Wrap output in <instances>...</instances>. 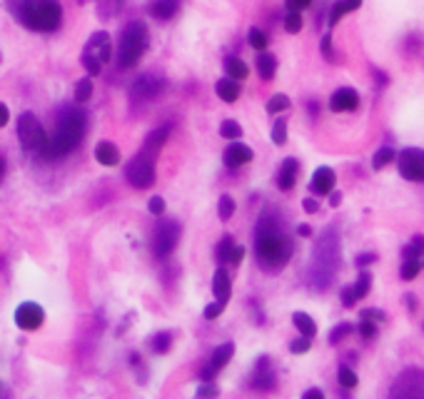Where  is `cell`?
Instances as JSON below:
<instances>
[{
	"mask_svg": "<svg viewBox=\"0 0 424 399\" xmlns=\"http://www.w3.org/2000/svg\"><path fill=\"white\" fill-rule=\"evenodd\" d=\"M45 322V310L40 304L35 302H23L18 310H15V324L25 332H35L38 327H43Z\"/></svg>",
	"mask_w": 424,
	"mask_h": 399,
	"instance_id": "cell-14",
	"label": "cell"
},
{
	"mask_svg": "<svg viewBox=\"0 0 424 399\" xmlns=\"http://www.w3.org/2000/svg\"><path fill=\"white\" fill-rule=\"evenodd\" d=\"M180 10V0H152L148 13L155 18V21H170L175 18Z\"/></svg>",
	"mask_w": 424,
	"mask_h": 399,
	"instance_id": "cell-22",
	"label": "cell"
},
{
	"mask_svg": "<svg viewBox=\"0 0 424 399\" xmlns=\"http://www.w3.org/2000/svg\"><path fill=\"white\" fill-rule=\"evenodd\" d=\"M180 240V222L175 220H163L152 232V255L158 260H165V257L172 255V250L178 247Z\"/></svg>",
	"mask_w": 424,
	"mask_h": 399,
	"instance_id": "cell-10",
	"label": "cell"
},
{
	"mask_svg": "<svg viewBox=\"0 0 424 399\" xmlns=\"http://www.w3.org/2000/svg\"><path fill=\"white\" fill-rule=\"evenodd\" d=\"M322 53H325V58L332 60V56H335V50H332V35H325V38H322Z\"/></svg>",
	"mask_w": 424,
	"mask_h": 399,
	"instance_id": "cell-52",
	"label": "cell"
},
{
	"mask_svg": "<svg viewBox=\"0 0 424 399\" xmlns=\"http://www.w3.org/2000/svg\"><path fill=\"white\" fill-rule=\"evenodd\" d=\"M3 175H5V158L0 155V180H3Z\"/></svg>",
	"mask_w": 424,
	"mask_h": 399,
	"instance_id": "cell-61",
	"label": "cell"
},
{
	"mask_svg": "<svg viewBox=\"0 0 424 399\" xmlns=\"http://www.w3.org/2000/svg\"><path fill=\"white\" fill-rule=\"evenodd\" d=\"M155 158H158V152H150V150H140L135 158L128 162L125 167V178L130 182L132 187L137 190H148V187L155 185Z\"/></svg>",
	"mask_w": 424,
	"mask_h": 399,
	"instance_id": "cell-7",
	"label": "cell"
},
{
	"mask_svg": "<svg viewBox=\"0 0 424 399\" xmlns=\"http://www.w3.org/2000/svg\"><path fill=\"white\" fill-rule=\"evenodd\" d=\"M424 257V234H414L410 245H404L402 260H419Z\"/></svg>",
	"mask_w": 424,
	"mask_h": 399,
	"instance_id": "cell-30",
	"label": "cell"
},
{
	"mask_svg": "<svg viewBox=\"0 0 424 399\" xmlns=\"http://www.w3.org/2000/svg\"><path fill=\"white\" fill-rule=\"evenodd\" d=\"M285 110H290V97L287 95H274L270 103H267V112L270 115H280V112H285Z\"/></svg>",
	"mask_w": 424,
	"mask_h": 399,
	"instance_id": "cell-36",
	"label": "cell"
},
{
	"mask_svg": "<svg viewBox=\"0 0 424 399\" xmlns=\"http://www.w3.org/2000/svg\"><path fill=\"white\" fill-rule=\"evenodd\" d=\"M150 45L148 25L143 21H132L120 35V48H117V65L120 68H135L137 60L145 56V50Z\"/></svg>",
	"mask_w": 424,
	"mask_h": 399,
	"instance_id": "cell-5",
	"label": "cell"
},
{
	"mask_svg": "<svg viewBox=\"0 0 424 399\" xmlns=\"http://www.w3.org/2000/svg\"><path fill=\"white\" fill-rule=\"evenodd\" d=\"M397 170L410 182H424V150L422 147H404L397 155Z\"/></svg>",
	"mask_w": 424,
	"mask_h": 399,
	"instance_id": "cell-11",
	"label": "cell"
},
{
	"mask_svg": "<svg viewBox=\"0 0 424 399\" xmlns=\"http://www.w3.org/2000/svg\"><path fill=\"white\" fill-rule=\"evenodd\" d=\"M352 332H355V327H352V324H347V322H344V324H337L335 330L329 332V344H340L344 337H349Z\"/></svg>",
	"mask_w": 424,
	"mask_h": 399,
	"instance_id": "cell-40",
	"label": "cell"
},
{
	"mask_svg": "<svg viewBox=\"0 0 424 399\" xmlns=\"http://www.w3.org/2000/svg\"><path fill=\"white\" fill-rule=\"evenodd\" d=\"M225 70H227V77L230 80H247L250 75V68L245 65V60H239V58H227L225 60Z\"/></svg>",
	"mask_w": 424,
	"mask_h": 399,
	"instance_id": "cell-29",
	"label": "cell"
},
{
	"mask_svg": "<svg viewBox=\"0 0 424 399\" xmlns=\"http://www.w3.org/2000/svg\"><path fill=\"white\" fill-rule=\"evenodd\" d=\"M404 304H407V310H417V297L414 295H404Z\"/></svg>",
	"mask_w": 424,
	"mask_h": 399,
	"instance_id": "cell-58",
	"label": "cell"
},
{
	"mask_svg": "<svg viewBox=\"0 0 424 399\" xmlns=\"http://www.w3.org/2000/svg\"><path fill=\"white\" fill-rule=\"evenodd\" d=\"M302 399H325V392L317 389V387H312V389H307V392L302 394Z\"/></svg>",
	"mask_w": 424,
	"mask_h": 399,
	"instance_id": "cell-56",
	"label": "cell"
},
{
	"mask_svg": "<svg viewBox=\"0 0 424 399\" xmlns=\"http://www.w3.org/2000/svg\"><path fill=\"white\" fill-rule=\"evenodd\" d=\"M0 399H10V389L3 382H0Z\"/></svg>",
	"mask_w": 424,
	"mask_h": 399,
	"instance_id": "cell-60",
	"label": "cell"
},
{
	"mask_svg": "<svg viewBox=\"0 0 424 399\" xmlns=\"http://www.w3.org/2000/svg\"><path fill=\"white\" fill-rule=\"evenodd\" d=\"M297 172H300V162L294 158H287L285 162H282V167H280V172H277V187L280 190H292L294 187V182H297Z\"/></svg>",
	"mask_w": 424,
	"mask_h": 399,
	"instance_id": "cell-21",
	"label": "cell"
},
{
	"mask_svg": "<svg viewBox=\"0 0 424 399\" xmlns=\"http://www.w3.org/2000/svg\"><path fill=\"white\" fill-rule=\"evenodd\" d=\"M360 319H370V322H384V319H387V315H384L382 310H377V307H364V310L360 312Z\"/></svg>",
	"mask_w": 424,
	"mask_h": 399,
	"instance_id": "cell-47",
	"label": "cell"
},
{
	"mask_svg": "<svg viewBox=\"0 0 424 399\" xmlns=\"http://www.w3.org/2000/svg\"><path fill=\"white\" fill-rule=\"evenodd\" d=\"M18 138H21L23 150L33 152L38 158H48V135L45 128L40 125V120L33 112H23L18 117Z\"/></svg>",
	"mask_w": 424,
	"mask_h": 399,
	"instance_id": "cell-6",
	"label": "cell"
},
{
	"mask_svg": "<svg viewBox=\"0 0 424 399\" xmlns=\"http://www.w3.org/2000/svg\"><path fill=\"white\" fill-rule=\"evenodd\" d=\"M212 295H215V302L227 307L230 297H233V280H230V272L225 267H220L212 277Z\"/></svg>",
	"mask_w": 424,
	"mask_h": 399,
	"instance_id": "cell-18",
	"label": "cell"
},
{
	"mask_svg": "<svg viewBox=\"0 0 424 399\" xmlns=\"http://www.w3.org/2000/svg\"><path fill=\"white\" fill-rule=\"evenodd\" d=\"M337 185V175L332 167H317L315 175H312V182H309V190L315 195H329L332 190H335Z\"/></svg>",
	"mask_w": 424,
	"mask_h": 399,
	"instance_id": "cell-19",
	"label": "cell"
},
{
	"mask_svg": "<svg viewBox=\"0 0 424 399\" xmlns=\"http://www.w3.org/2000/svg\"><path fill=\"white\" fill-rule=\"evenodd\" d=\"M148 210H150V215H155V217H163L165 215V200L163 197H152L150 202H148Z\"/></svg>",
	"mask_w": 424,
	"mask_h": 399,
	"instance_id": "cell-48",
	"label": "cell"
},
{
	"mask_svg": "<svg viewBox=\"0 0 424 399\" xmlns=\"http://www.w3.org/2000/svg\"><path fill=\"white\" fill-rule=\"evenodd\" d=\"M250 387L257 389V392H272L277 387V372H274L270 357L257 359V365H255L252 374H250Z\"/></svg>",
	"mask_w": 424,
	"mask_h": 399,
	"instance_id": "cell-12",
	"label": "cell"
},
{
	"mask_svg": "<svg viewBox=\"0 0 424 399\" xmlns=\"http://www.w3.org/2000/svg\"><path fill=\"white\" fill-rule=\"evenodd\" d=\"M217 215H220V220H230L235 215V200L230 197V195H222L217 202Z\"/></svg>",
	"mask_w": 424,
	"mask_h": 399,
	"instance_id": "cell-37",
	"label": "cell"
},
{
	"mask_svg": "<svg viewBox=\"0 0 424 399\" xmlns=\"http://www.w3.org/2000/svg\"><path fill=\"white\" fill-rule=\"evenodd\" d=\"M242 260H245V247H239V245H233V252H230V262H233V265H239Z\"/></svg>",
	"mask_w": 424,
	"mask_h": 399,
	"instance_id": "cell-51",
	"label": "cell"
},
{
	"mask_svg": "<svg viewBox=\"0 0 424 399\" xmlns=\"http://www.w3.org/2000/svg\"><path fill=\"white\" fill-rule=\"evenodd\" d=\"M362 5V0H337L335 5H332V10H329V28H335L337 23L342 21L344 15L352 13V10H357V8Z\"/></svg>",
	"mask_w": 424,
	"mask_h": 399,
	"instance_id": "cell-24",
	"label": "cell"
},
{
	"mask_svg": "<svg viewBox=\"0 0 424 399\" xmlns=\"http://www.w3.org/2000/svg\"><path fill=\"white\" fill-rule=\"evenodd\" d=\"M419 269H422V260H404L402 269H399V277H402L404 282H412V280H417Z\"/></svg>",
	"mask_w": 424,
	"mask_h": 399,
	"instance_id": "cell-33",
	"label": "cell"
},
{
	"mask_svg": "<svg viewBox=\"0 0 424 399\" xmlns=\"http://www.w3.org/2000/svg\"><path fill=\"white\" fill-rule=\"evenodd\" d=\"M272 143L274 145H285L287 143V120H274L272 125Z\"/></svg>",
	"mask_w": 424,
	"mask_h": 399,
	"instance_id": "cell-38",
	"label": "cell"
},
{
	"mask_svg": "<svg viewBox=\"0 0 424 399\" xmlns=\"http://www.w3.org/2000/svg\"><path fill=\"white\" fill-rule=\"evenodd\" d=\"M222 310H225V304H220V302H212V304H207L205 307V319H217L220 315H222Z\"/></svg>",
	"mask_w": 424,
	"mask_h": 399,
	"instance_id": "cell-49",
	"label": "cell"
},
{
	"mask_svg": "<svg viewBox=\"0 0 424 399\" xmlns=\"http://www.w3.org/2000/svg\"><path fill=\"white\" fill-rule=\"evenodd\" d=\"M82 135H85V117H82V112H78L75 108L62 110L60 123L55 128V135L48 140V160L70 155L80 145Z\"/></svg>",
	"mask_w": 424,
	"mask_h": 399,
	"instance_id": "cell-4",
	"label": "cell"
},
{
	"mask_svg": "<svg viewBox=\"0 0 424 399\" xmlns=\"http://www.w3.org/2000/svg\"><path fill=\"white\" fill-rule=\"evenodd\" d=\"M294 252L292 240L287 237V232L282 230L280 220L272 213H265L257 222L255 230V255L260 267L267 272H277L290 262Z\"/></svg>",
	"mask_w": 424,
	"mask_h": 399,
	"instance_id": "cell-1",
	"label": "cell"
},
{
	"mask_svg": "<svg viewBox=\"0 0 424 399\" xmlns=\"http://www.w3.org/2000/svg\"><path fill=\"white\" fill-rule=\"evenodd\" d=\"M8 10L35 33H53L62 23V8L58 0H8Z\"/></svg>",
	"mask_w": 424,
	"mask_h": 399,
	"instance_id": "cell-2",
	"label": "cell"
},
{
	"mask_svg": "<svg viewBox=\"0 0 424 399\" xmlns=\"http://www.w3.org/2000/svg\"><path fill=\"white\" fill-rule=\"evenodd\" d=\"M10 123V110H8V105L0 103V128H5Z\"/></svg>",
	"mask_w": 424,
	"mask_h": 399,
	"instance_id": "cell-55",
	"label": "cell"
},
{
	"mask_svg": "<svg viewBox=\"0 0 424 399\" xmlns=\"http://www.w3.org/2000/svg\"><path fill=\"white\" fill-rule=\"evenodd\" d=\"M329 205H332V207L342 205V193H335V190H332V193H329Z\"/></svg>",
	"mask_w": 424,
	"mask_h": 399,
	"instance_id": "cell-57",
	"label": "cell"
},
{
	"mask_svg": "<svg viewBox=\"0 0 424 399\" xmlns=\"http://www.w3.org/2000/svg\"><path fill=\"white\" fill-rule=\"evenodd\" d=\"M170 344H172L170 332H158V335H152L150 337V350L155 352V354H165V352L170 350Z\"/></svg>",
	"mask_w": 424,
	"mask_h": 399,
	"instance_id": "cell-32",
	"label": "cell"
},
{
	"mask_svg": "<svg viewBox=\"0 0 424 399\" xmlns=\"http://www.w3.org/2000/svg\"><path fill=\"white\" fill-rule=\"evenodd\" d=\"M285 30H287L290 35L300 33V30H302V15L294 13V10H290L287 18H285Z\"/></svg>",
	"mask_w": 424,
	"mask_h": 399,
	"instance_id": "cell-44",
	"label": "cell"
},
{
	"mask_svg": "<svg viewBox=\"0 0 424 399\" xmlns=\"http://www.w3.org/2000/svg\"><path fill=\"white\" fill-rule=\"evenodd\" d=\"M370 287H372V275L370 272H362V275L357 277L355 285H347V287L342 289V304L344 307H355L360 300H364V297L370 295Z\"/></svg>",
	"mask_w": 424,
	"mask_h": 399,
	"instance_id": "cell-16",
	"label": "cell"
},
{
	"mask_svg": "<svg viewBox=\"0 0 424 399\" xmlns=\"http://www.w3.org/2000/svg\"><path fill=\"white\" fill-rule=\"evenodd\" d=\"M198 399H217L220 397V389L215 382H200L198 387V394H195Z\"/></svg>",
	"mask_w": 424,
	"mask_h": 399,
	"instance_id": "cell-42",
	"label": "cell"
},
{
	"mask_svg": "<svg viewBox=\"0 0 424 399\" xmlns=\"http://www.w3.org/2000/svg\"><path fill=\"white\" fill-rule=\"evenodd\" d=\"M337 382H340V387H344V389H355L357 387V374L352 367L342 365L340 370H337Z\"/></svg>",
	"mask_w": 424,
	"mask_h": 399,
	"instance_id": "cell-34",
	"label": "cell"
},
{
	"mask_svg": "<svg viewBox=\"0 0 424 399\" xmlns=\"http://www.w3.org/2000/svg\"><path fill=\"white\" fill-rule=\"evenodd\" d=\"M0 60H3V56H0Z\"/></svg>",
	"mask_w": 424,
	"mask_h": 399,
	"instance_id": "cell-63",
	"label": "cell"
},
{
	"mask_svg": "<svg viewBox=\"0 0 424 399\" xmlns=\"http://www.w3.org/2000/svg\"><path fill=\"white\" fill-rule=\"evenodd\" d=\"M309 347H312V339L302 337V335L297 339H292V342H290V352H292V354H307Z\"/></svg>",
	"mask_w": 424,
	"mask_h": 399,
	"instance_id": "cell-45",
	"label": "cell"
},
{
	"mask_svg": "<svg viewBox=\"0 0 424 399\" xmlns=\"http://www.w3.org/2000/svg\"><path fill=\"white\" fill-rule=\"evenodd\" d=\"M297 234H300V237H309V234H312V228H309V225H300V228H297Z\"/></svg>",
	"mask_w": 424,
	"mask_h": 399,
	"instance_id": "cell-59",
	"label": "cell"
},
{
	"mask_svg": "<svg viewBox=\"0 0 424 399\" xmlns=\"http://www.w3.org/2000/svg\"><path fill=\"white\" fill-rule=\"evenodd\" d=\"M302 207H305V213H307V215H315L317 210H320V202H317V200H312V197H307L305 202H302Z\"/></svg>",
	"mask_w": 424,
	"mask_h": 399,
	"instance_id": "cell-54",
	"label": "cell"
},
{
	"mask_svg": "<svg viewBox=\"0 0 424 399\" xmlns=\"http://www.w3.org/2000/svg\"><path fill=\"white\" fill-rule=\"evenodd\" d=\"M357 332H360V337H362V339H375L377 337V322L362 319V322H360V327H357Z\"/></svg>",
	"mask_w": 424,
	"mask_h": 399,
	"instance_id": "cell-46",
	"label": "cell"
},
{
	"mask_svg": "<svg viewBox=\"0 0 424 399\" xmlns=\"http://www.w3.org/2000/svg\"><path fill=\"white\" fill-rule=\"evenodd\" d=\"M292 324L297 327V332H300L302 337L315 339L317 324H315V319H312V317L307 315V312H294V315H292Z\"/></svg>",
	"mask_w": 424,
	"mask_h": 399,
	"instance_id": "cell-27",
	"label": "cell"
},
{
	"mask_svg": "<svg viewBox=\"0 0 424 399\" xmlns=\"http://www.w3.org/2000/svg\"><path fill=\"white\" fill-rule=\"evenodd\" d=\"M422 267H424V260H422Z\"/></svg>",
	"mask_w": 424,
	"mask_h": 399,
	"instance_id": "cell-62",
	"label": "cell"
},
{
	"mask_svg": "<svg viewBox=\"0 0 424 399\" xmlns=\"http://www.w3.org/2000/svg\"><path fill=\"white\" fill-rule=\"evenodd\" d=\"M392 160H397V152L392 150V147H379L375 152V158H372V170H384Z\"/></svg>",
	"mask_w": 424,
	"mask_h": 399,
	"instance_id": "cell-31",
	"label": "cell"
},
{
	"mask_svg": "<svg viewBox=\"0 0 424 399\" xmlns=\"http://www.w3.org/2000/svg\"><path fill=\"white\" fill-rule=\"evenodd\" d=\"M215 93H217L220 100H225L227 105H233V103H237V97H239V83L237 80H230V77L217 80V83H215Z\"/></svg>",
	"mask_w": 424,
	"mask_h": 399,
	"instance_id": "cell-25",
	"label": "cell"
},
{
	"mask_svg": "<svg viewBox=\"0 0 424 399\" xmlns=\"http://www.w3.org/2000/svg\"><path fill=\"white\" fill-rule=\"evenodd\" d=\"M252 158H255V152L250 150L245 143H237V140L225 150V165L230 167V170H237V167L252 162Z\"/></svg>",
	"mask_w": 424,
	"mask_h": 399,
	"instance_id": "cell-20",
	"label": "cell"
},
{
	"mask_svg": "<svg viewBox=\"0 0 424 399\" xmlns=\"http://www.w3.org/2000/svg\"><path fill=\"white\" fill-rule=\"evenodd\" d=\"M360 108V93L355 88H340L329 97V110L332 112H349Z\"/></svg>",
	"mask_w": 424,
	"mask_h": 399,
	"instance_id": "cell-17",
	"label": "cell"
},
{
	"mask_svg": "<svg viewBox=\"0 0 424 399\" xmlns=\"http://www.w3.org/2000/svg\"><path fill=\"white\" fill-rule=\"evenodd\" d=\"M233 237L227 234V237H222V242L217 245V250H215V255H217V262H230V252H233Z\"/></svg>",
	"mask_w": 424,
	"mask_h": 399,
	"instance_id": "cell-43",
	"label": "cell"
},
{
	"mask_svg": "<svg viewBox=\"0 0 424 399\" xmlns=\"http://www.w3.org/2000/svg\"><path fill=\"white\" fill-rule=\"evenodd\" d=\"M90 95H93V80L82 77L80 83L75 85V100L78 103H85V100H90Z\"/></svg>",
	"mask_w": 424,
	"mask_h": 399,
	"instance_id": "cell-41",
	"label": "cell"
},
{
	"mask_svg": "<svg viewBox=\"0 0 424 399\" xmlns=\"http://www.w3.org/2000/svg\"><path fill=\"white\" fill-rule=\"evenodd\" d=\"M340 269V234L337 228H329L322 234V240L317 242L315 255H312V265H309V287L322 292L327 289L332 277Z\"/></svg>",
	"mask_w": 424,
	"mask_h": 399,
	"instance_id": "cell-3",
	"label": "cell"
},
{
	"mask_svg": "<svg viewBox=\"0 0 424 399\" xmlns=\"http://www.w3.org/2000/svg\"><path fill=\"white\" fill-rule=\"evenodd\" d=\"M95 160L105 167H115L117 162H120V150H117V145L108 143V140L97 143L95 145Z\"/></svg>",
	"mask_w": 424,
	"mask_h": 399,
	"instance_id": "cell-23",
	"label": "cell"
},
{
	"mask_svg": "<svg viewBox=\"0 0 424 399\" xmlns=\"http://www.w3.org/2000/svg\"><path fill=\"white\" fill-rule=\"evenodd\" d=\"M257 73H260L262 80H272L274 73H277V58L262 50L260 58H257Z\"/></svg>",
	"mask_w": 424,
	"mask_h": 399,
	"instance_id": "cell-28",
	"label": "cell"
},
{
	"mask_svg": "<svg viewBox=\"0 0 424 399\" xmlns=\"http://www.w3.org/2000/svg\"><path fill=\"white\" fill-rule=\"evenodd\" d=\"M233 357H235V342H222L220 347H215V352H212V357H210V365H207V370L200 374V382H215V374H217L220 370H225Z\"/></svg>",
	"mask_w": 424,
	"mask_h": 399,
	"instance_id": "cell-13",
	"label": "cell"
},
{
	"mask_svg": "<svg viewBox=\"0 0 424 399\" xmlns=\"http://www.w3.org/2000/svg\"><path fill=\"white\" fill-rule=\"evenodd\" d=\"M170 130H172V125H160V128H155V130L145 138L143 147L145 150H150V152H160V147L165 145V140L170 138Z\"/></svg>",
	"mask_w": 424,
	"mask_h": 399,
	"instance_id": "cell-26",
	"label": "cell"
},
{
	"mask_svg": "<svg viewBox=\"0 0 424 399\" xmlns=\"http://www.w3.org/2000/svg\"><path fill=\"white\" fill-rule=\"evenodd\" d=\"M387 399H424V370L407 367L392 379Z\"/></svg>",
	"mask_w": 424,
	"mask_h": 399,
	"instance_id": "cell-8",
	"label": "cell"
},
{
	"mask_svg": "<svg viewBox=\"0 0 424 399\" xmlns=\"http://www.w3.org/2000/svg\"><path fill=\"white\" fill-rule=\"evenodd\" d=\"M375 260H377L375 252H364V255L357 257V267H367V265H372Z\"/></svg>",
	"mask_w": 424,
	"mask_h": 399,
	"instance_id": "cell-53",
	"label": "cell"
},
{
	"mask_svg": "<svg viewBox=\"0 0 424 399\" xmlns=\"http://www.w3.org/2000/svg\"><path fill=\"white\" fill-rule=\"evenodd\" d=\"M285 5H287V10H294V13H302L305 8L312 5V0H285Z\"/></svg>",
	"mask_w": 424,
	"mask_h": 399,
	"instance_id": "cell-50",
	"label": "cell"
},
{
	"mask_svg": "<svg viewBox=\"0 0 424 399\" xmlns=\"http://www.w3.org/2000/svg\"><path fill=\"white\" fill-rule=\"evenodd\" d=\"M247 40H250V45H252L255 50H260V53L267 48V43H270V40H267V33H265V30H260V28H252V30H250Z\"/></svg>",
	"mask_w": 424,
	"mask_h": 399,
	"instance_id": "cell-39",
	"label": "cell"
},
{
	"mask_svg": "<svg viewBox=\"0 0 424 399\" xmlns=\"http://www.w3.org/2000/svg\"><path fill=\"white\" fill-rule=\"evenodd\" d=\"M110 56H113V43H110V35L108 33H95L88 40L85 50H82L80 62L85 65L88 75L95 77V75L103 73V65L110 60Z\"/></svg>",
	"mask_w": 424,
	"mask_h": 399,
	"instance_id": "cell-9",
	"label": "cell"
},
{
	"mask_svg": "<svg viewBox=\"0 0 424 399\" xmlns=\"http://www.w3.org/2000/svg\"><path fill=\"white\" fill-rule=\"evenodd\" d=\"M165 90V80L163 77H158V75H140L132 83V88H130V97L132 100H155V97L160 95Z\"/></svg>",
	"mask_w": 424,
	"mask_h": 399,
	"instance_id": "cell-15",
	"label": "cell"
},
{
	"mask_svg": "<svg viewBox=\"0 0 424 399\" xmlns=\"http://www.w3.org/2000/svg\"><path fill=\"white\" fill-rule=\"evenodd\" d=\"M220 135L227 140H239L242 138V128H239L237 120H222V125H220Z\"/></svg>",
	"mask_w": 424,
	"mask_h": 399,
	"instance_id": "cell-35",
	"label": "cell"
}]
</instances>
